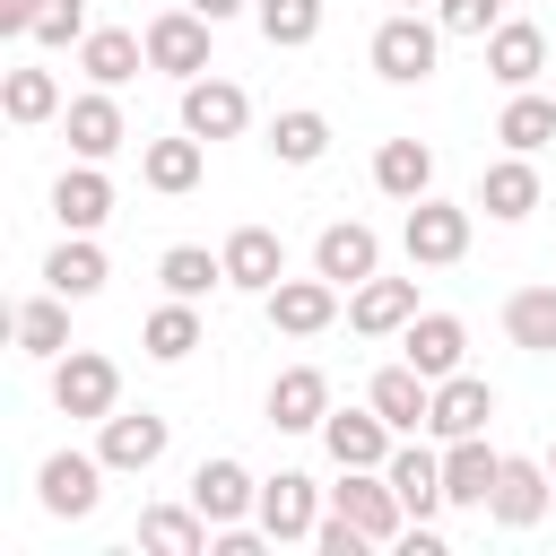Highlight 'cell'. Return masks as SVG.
I'll return each mask as SVG.
<instances>
[{
    "label": "cell",
    "mask_w": 556,
    "mask_h": 556,
    "mask_svg": "<svg viewBox=\"0 0 556 556\" xmlns=\"http://www.w3.org/2000/svg\"><path fill=\"white\" fill-rule=\"evenodd\" d=\"M365 52H374V70H382L391 87H417V78H434V61H443V26L417 17V9H391Z\"/></svg>",
    "instance_id": "cell-1"
},
{
    "label": "cell",
    "mask_w": 556,
    "mask_h": 556,
    "mask_svg": "<svg viewBox=\"0 0 556 556\" xmlns=\"http://www.w3.org/2000/svg\"><path fill=\"white\" fill-rule=\"evenodd\" d=\"M52 408H61V417H87V426H104V417L122 408V365H113V356H96V348H70V356H52Z\"/></svg>",
    "instance_id": "cell-2"
},
{
    "label": "cell",
    "mask_w": 556,
    "mask_h": 556,
    "mask_svg": "<svg viewBox=\"0 0 556 556\" xmlns=\"http://www.w3.org/2000/svg\"><path fill=\"white\" fill-rule=\"evenodd\" d=\"M321 513H330V486H313L304 469H278V478H261V504H252V521H261L278 547L313 539V530H321Z\"/></svg>",
    "instance_id": "cell-3"
},
{
    "label": "cell",
    "mask_w": 556,
    "mask_h": 556,
    "mask_svg": "<svg viewBox=\"0 0 556 556\" xmlns=\"http://www.w3.org/2000/svg\"><path fill=\"white\" fill-rule=\"evenodd\" d=\"M139 35H148V70H165V78H200V70H208V35H217V17H200V9L174 0V9H156Z\"/></svg>",
    "instance_id": "cell-4"
},
{
    "label": "cell",
    "mask_w": 556,
    "mask_h": 556,
    "mask_svg": "<svg viewBox=\"0 0 556 556\" xmlns=\"http://www.w3.org/2000/svg\"><path fill=\"white\" fill-rule=\"evenodd\" d=\"M400 243H408V261L417 269H452L460 252H469V208L460 200H408V217H400Z\"/></svg>",
    "instance_id": "cell-5"
},
{
    "label": "cell",
    "mask_w": 556,
    "mask_h": 556,
    "mask_svg": "<svg viewBox=\"0 0 556 556\" xmlns=\"http://www.w3.org/2000/svg\"><path fill=\"white\" fill-rule=\"evenodd\" d=\"M104 452H52L43 469H35V504L52 513V521H87L96 513V495H104Z\"/></svg>",
    "instance_id": "cell-6"
},
{
    "label": "cell",
    "mask_w": 556,
    "mask_h": 556,
    "mask_svg": "<svg viewBox=\"0 0 556 556\" xmlns=\"http://www.w3.org/2000/svg\"><path fill=\"white\" fill-rule=\"evenodd\" d=\"M330 513H348V521H356L374 547H382V539H408V504H400V486H391L382 469H339Z\"/></svg>",
    "instance_id": "cell-7"
},
{
    "label": "cell",
    "mask_w": 556,
    "mask_h": 556,
    "mask_svg": "<svg viewBox=\"0 0 556 556\" xmlns=\"http://www.w3.org/2000/svg\"><path fill=\"white\" fill-rule=\"evenodd\" d=\"M165 443H174V426H165L156 408H113V417L96 426V452H104V469H113V478L156 469V460H165Z\"/></svg>",
    "instance_id": "cell-8"
},
{
    "label": "cell",
    "mask_w": 556,
    "mask_h": 556,
    "mask_svg": "<svg viewBox=\"0 0 556 556\" xmlns=\"http://www.w3.org/2000/svg\"><path fill=\"white\" fill-rule=\"evenodd\" d=\"M339 295H348V287L313 269V278H278L261 304H269V330H287V339H321V330L339 321Z\"/></svg>",
    "instance_id": "cell-9"
},
{
    "label": "cell",
    "mask_w": 556,
    "mask_h": 556,
    "mask_svg": "<svg viewBox=\"0 0 556 556\" xmlns=\"http://www.w3.org/2000/svg\"><path fill=\"white\" fill-rule=\"evenodd\" d=\"M391 443H400V426L365 400V408H330L321 417V452L339 460V469H382L391 460Z\"/></svg>",
    "instance_id": "cell-10"
},
{
    "label": "cell",
    "mask_w": 556,
    "mask_h": 556,
    "mask_svg": "<svg viewBox=\"0 0 556 556\" xmlns=\"http://www.w3.org/2000/svg\"><path fill=\"white\" fill-rule=\"evenodd\" d=\"M243 122H252V96H243L235 78H208V70L182 78V130H191V139L217 148V139H243Z\"/></svg>",
    "instance_id": "cell-11"
},
{
    "label": "cell",
    "mask_w": 556,
    "mask_h": 556,
    "mask_svg": "<svg viewBox=\"0 0 556 556\" xmlns=\"http://www.w3.org/2000/svg\"><path fill=\"white\" fill-rule=\"evenodd\" d=\"M426 304H417V278H365V287H348V330L356 339H400L408 321H417Z\"/></svg>",
    "instance_id": "cell-12"
},
{
    "label": "cell",
    "mask_w": 556,
    "mask_h": 556,
    "mask_svg": "<svg viewBox=\"0 0 556 556\" xmlns=\"http://www.w3.org/2000/svg\"><path fill=\"white\" fill-rule=\"evenodd\" d=\"M61 130H70V156H87V165H104L113 148H130V122H122L113 87H87V96H70V104H61Z\"/></svg>",
    "instance_id": "cell-13"
},
{
    "label": "cell",
    "mask_w": 556,
    "mask_h": 556,
    "mask_svg": "<svg viewBox=\"0 0 556 556\" xmlns=\"http://www.w3.org/2000/svg\"><path fill=\"white\" fill-rule=\"evenodd\" d=\"M313 269L339 278V287H365V278L382 269V235H374L365 217H330V226L313 235Z\"/></svg>",
    "instance_id": "cell-14"
},
{
    "label": "cell",
    "mask_w": 556,
    "mask_h": 556,
    "mask_svg": "<svg viewBox=\"0 0 556 556\" xmlns=\"http://www.w3.org/2000/svg\"><path fill=\"white\" fill-rule=\"evenodd\" d=\"M547 504H556V478H547V460H521V452H504V478H495L486 513H495L504 530H539V521H547Z\"/></svg>",
    "instance_id": "cell-15"
},
{
    "label": "cell",
    "mask_w": 556,
    "mask_h": 556,
    "mask_svg": "<svg viewBox=\"0 0 556 556\" xmlns=\"http://www.w3.org/2000/svg\"><path fill=\"white\" fill-rule=\"evenodd\" d=\"M469 208H486L495 226H521L530 208H539V165L521 156V148H504L486 174H478V191H469Z\"/></svg>",
    "instance_id": "cell-16"
},
{
    "label": "cell",
    "mask_w": 556,
    "mask_h": 556,
    "mask_svg": "<svg viewBox=\"0 0 556 556\" xmlns=\"http://www.w3.org/2000/svg\"><path fill=\"white\" fill-rule=\"evenodd\" d=\"M400 356H408L426 382H443V374L469 365V321H460V313H417V321L400 330Z\"/></svg>",
    "instance_id": "cell-17"
},
{
    "label": "cell",
    "mask_w": 556,
    "mask_h": 556,
    "mask_svg": "<svg viewBox=\"0 0 556 556\" xmlns=\"http://www.w3.org/2000/svg\"><path fill=\"white\" fill-rule=\"evenodd\" d=\"M486 417H495V382H478V374L460 365V374L434 382V417H426V434H434V443H460V434H486Z\"/></svg>",
    "instance_id": "cell-18"
},
{
    "label": "cell",
    "mask_w": 556,
    "mask_h": 556,
    "mask_svg": "<svg viewBox=\"0 0 556 556\" xmlns=\"http://www.w3.org/2000/svg\"><path fill=\"white\" fill-rule=\"evenodd\" d=\"M382 478L400 486V504H408V521H434L452 495H443V452H426L417 434H400L391 443V460H382Z\"/></svg>",
    "instance_id": "cell-19"
},
{
    "label": "cell",
    "mask_w": 556,
    "mask_h": 556,
    "mask_svg": "<svg viewBox=\"0 0 556 556\" xmlns=\"http://www.w3.org/2000/svg\"><path fill=\"white\" fill-rule=\"evenodd\" d=\"M191 504L208 513V530H226V521H252V504H261V478H252L243 460H226V452H217V460H200V469H191Z\"/></svg>",
    "instance_id": "cell-20"
},
{
    "label": "cell",
    "mask_w": 556,
    "mask_h": 556,
    "mask_svg": "<svg viewBox=\"0 0 556 556\" xmlns=\"http://www.w3.org/2000/svg\"><path fill=\"white\" fill-rule=\"evenodd\" d=\"M217 252H226V287H243V295H269V287L287 278V243H278V226H235Z\"/></svg>",
    "instance_id": "cell-21"
},
{
    "label": "cell",
    "mask_w": 556,
    "mask_h": 556,
    "mask_svg": "<svg viewBox=\"0 0 556 556\" xmlns=\"http://www.w3.org/2000/svg\"><path fill=\"white\" fill-rule=\"evenodd\" d=\"M321 417H330V374L321 365H287L269 382V426L278 434H321Z\"/></svg>",
    "instance_id": "cell-22"
},
{
    "label": "cell",
    "mask_w": 556,
    "mask_h": 556,
    "mask_svg": "<svg viewBox=\"0 0 556 556\" xmlns=\"http://www.w3.org/2000/svg\"><path fill=\"white\" fill-rule=\"evenodd\" d=\"M495 478H504V452H486V434H460V443H443V495H452L460 513H486Z\"/></svg>",
    "instance_id": "cell-23"
},
{
    "label": "cell",
    "mask_w": 556,
    "mask_h": 556,
    "mask_svg": "<svg viewBox=\"0 0 556 556\" xmlns=\"http://www.w3.org/2000/svg\"><path fill=\"white\" fill-rule=\"evenodd\" d=\"M78 70H87V87H130V78L148 70V35H130V26H87Z\"/></svg>",
    "instance_id": "cell-24"
},
{
    "label": "cell",
    "mask_w": 556,
    "mask_h": 556,
    "mask_svg": "<svg viewBox=\"0 0 556 556\" xmlns=\"http://www.w3.org/2000/svg\"><path fill=\"white\" fill-rule=\"evenodd\" d=\"M539 70H547V35H539L530 17H504V26L486 35V78H495V87H539Z\"/></svg>",
    "instance_id": "cell-25"
},
{
    "label": "cell",
    "mask_w": 556,
    "mask_h": 556,
    "mask_svg": "<svg viewBox=\"0 0 556 556\" xmlns=\"http://www.w3.org/2000/svg\"><path fill=\"white\" fill-rule=\"evenodd\" d=\"M200 174H208V139H148L139 148V182L148 191H165V200H182V191H200Z\"/></svg>",
    "instance_id": "cell-26"
},
{
    "label": "cell",
    "mask_w": 556,
    "mask_h": 556,
    "mask_svg": "<svg viewBox=\"0 0 556 556\" xmlns=\"http://www.w3.org/2000/svg\"><path fill=\"white\" fill-rule=\"evenodd\" d=\"M52 217H61V235H96L104 217H113V182H104V165H70L61 182H52Z\"/></svg>",
    "instance_id": "cell-27"
},
{
    "label": "cell",
    "mask_w": 556,
    "mask_h": 556,
    "mask_svg": "<svg viewBox=\"0 0 556 556\" xmlns=\"http://www.w3.org/2000/svg\"><path fill=\"white\" fill-rule=\"evenodd\" d=\"M365 400H374V408H382V417H391L400 434H426V417H434V382H426V374H417L408 356H400V365H382Z\"/></svg>",
    "instance_id": "cell-28"
},
{
    "label": "cell",
    "mask_w": 556,
    "mask_h": 556,
    "mask_svg": "<svg viewBox=\"0 0 556 556\" xmlns=\"http://www.w3.org/2000/svg\"><path fill=\"white\" fill-rule=\"evenodd\" d=\"M208 539H217V530H208V513H200L191 495L139 513V547H156V556H208Z\"/></svg>",
    "instance_id": "cell-29"
},
{
    "label": "cell",
    "mask_w": 556,
    "mask_h": 556,
    "mask_svg": "<svg viewBox=\"0 0 556 556\" xmlns=\"http://www.w3.org/2000/svg\"><path fill=\"white\" fill-rule=\"evenodd\" d=\"M374 191L382 200H426L434 191V148L426 139H382L374 148Z\"/></svg>",
    "instance_id": "cell-30"
},
{
    "label": "cell",
    "mask_w": 556,
    "mask_h": 556,
    "mask_svg": "<svg viewBox=\"0 0 556 556\" xmlns=\"http://www.w3.org/2000/svg\"><path fill=\"white\" fill-rule=\"evenodd\" d=\"M104 278H113V269H104L96 235H61V243H52V261H43V287H52V295H70V304H87Z\"/></svg>",
    "instance_id": "cell-31"
},
{
    "label": "cell",
    "mask_w": 556,
    "mask_h": 556,
    "mask_svg": "<svg viewBox=\"0 0 556 556\" xmlns=\"http://www.w3.org/2000/svg\"><path fill=\"white\" fill-rule=\"evenodd\" d=\"M9 330H17V348H26V356H43V365H52V356H70V295H52V287H43V295H26V304L9 313Z\"/></svg>",
    "instance_id": "cell-32"
},
{
    "label": "cell",
    "mask_w": 556,
    "mask_h": 556,
    "mask_svg": "<svg viewBox=\"0 0 556 556\" xmlns=\"http://www.w3.org/2000/svg\"><path fill=\"white\" fill-rule=\"evenodd\" d=\"M504 339L530 356H556V287H513L504 295Z\"/></svg>",
    "instance_id": "cell-33"
},
{
    "label": "cell",
    "mask_w": 556,
    "mask_h": 556,
    "mask_svg": "<svg viewBox=\"0 0 556 556\" xmlns=\"http://www.w3.org/2000/svg\"><path fill=\"white\" fill-rule=\"evenodd\" d=\"M139 348L156 356V365H182L191 348H200V304H182V295H165L148 321H139Z\"/></svg>",
    "instance_id": "cell-34"
},
{
    "label": "cell",
    "mask_w": 556,
    "mask_h": 556,
    "mask_svg": "<svg viewBox=\"0 0 556 556\" xmlns=\"http://www.w3.org/2000/svg\"><path fill=\"white\" fill-rule=\"evenodd\" d=\"M0 104H9V122H17V130H35V122H52L70 96H61V78H52V70H35V61H26V70H9V78H0Z\"/></svg>",
    "instance_id": "cell-35"
},
{
    "label": "cell",
    "mask_w": 556,
    "mask_h": 556,
    "mask_svg": "<svg viewBox=\"0 0 556 556\" xmlns=\"http://www.w3.org/2000/svg\"><path fill=\"white\" fill-rule=\"evenodd\" d=\"M495 139H504V148H521V156H539V148L556 139V96H539V87H513V104H504Z\"/></svg>",
    "instance_id": "cell-36"
},
{
    "label": "cell",
    "mask_w": 556,
    "mask_h": 556,
    "mask_svg": "<svg viewBox=\"0 0 556 556\" xmlns=\"http://www.w3.org/2000/svg\"><path fill=\"white\" fill-rule=\"evenodd\" d=\"M269 156H278V165H321V156H330V122H321L313 104H287V113L269 122Z\"/></svg>",
    "instance_id": "cell-37"
},
{
    "label": "cell",
    "mask_w": 556,
    "mask_h": 556,
    "mask_svg": "<svg viewBox=\"0 0 556 556\" xmlns=\"http://www.w3.org/2000/svg\"><path fill=\"white\" fill-rule=\"evenodd\" d=\"M156 278H165V295L200 304L208 287H226V252H208V243H174V252L156 261Z\"/></svg>",
    "instance_id": "cell-38"
},
{
    "label": "cell",
    "mask_w": 556,
    "mask_h": 556,
    "mask_svg": "<svg viewBox=\"0 0 556 556\" xmlns=\"http://www.w3.org/2000/svg\"><path fill=\"white\" fill-rule=\"evenodd\" d=\"M252 26L278 43V52H304L321 35V0H252Z\"/></svg>",
    "instance_id": "cell-39"
},
{
    "label": "cell",
    "mask_w": 556,
    "mask_h": 556,
    "mask_svg": "<svg viewBox=\"0 0 556 556\" xmlns=\"http://www.w3.org/2000/svg\"><path fill=\"white\" fill-rule=\"evenodd\" d=\"M434 26H443V35H469V43H486V35L504 26V0H434Z\"/></svg>",
    "instance_id": "cell-40"
},
{
    "label": "cell",
    "mask_w": 556,
    "mask_h": 556,
    "mask_svg": "<svg viewBox=\"0 0 556 556\" xmlns=\"http://www.w3.org/2000/svg\"><path fill=\"white\" fill-rule=\"evenodd\" d=\"M35 43H87V0H35Z\"/></svg>",
    "instance_id": "cell-41"
},
{
    "label": "cell",
    "mask_w": 556,
    "mask_h": 556,
    "mask_svg": "<svg viewBox=\"0 0 556 556\" xmlns=\"http://www.w3.org/2000/svg\"><path fill=\"white\" fill-rule=\"evenodd\" d=\"M0 35H35V0H0Z\"/></svg>",
    "instance_id": "cell-42"
},
{
    "label": "cell",
    "mask_w": 556,
    "mask_h": 556,
    "mask_svg": "<svg viewBox=\"0 0 556 556\" xmlns=\"http://www.w3.org/2000/svg\"><path fill=\"white\" fill-rule=\"evenodd\" d=\"M182 9H200V17H217V26H226V17H243L252 0H182Z\"/></svg>",
    "instance_id": "cell-43"
},
{
    "label": "cell",
    "mask_w": 556,
    "mask_h": 556,
    "mask_svg": "<svg viewBox=\"0 0 556 556\" xmlns=\"http://www.w3.org/2000/svg\"><path fill=\"white\" fill-rule=\"evenodd\" d=\"M547 478H556V443H547Z\"/></svg>",
    "instance_id": "cell-44"
},
{
    "label": "cell",
    "mask_w": 556,
    "mask_h": 556,
    "mask_svg": "<svg viewBox=\"0 0 556 556\" xmlns=\"http://www.w3.org/2000/svg\"><path fill=\"white\" fill-rule=\"evenodd\" d=\"M391 9H417V0H391Z\"/></svg>",
    "instance_id": "cell-45"
}]
</instances>
